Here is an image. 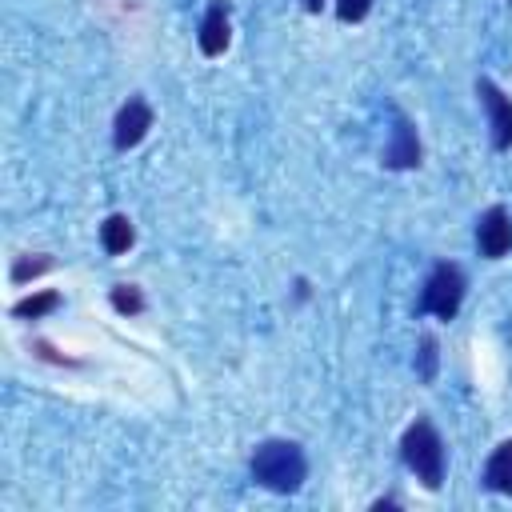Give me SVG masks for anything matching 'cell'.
Returning a JSON list of instances; mask_svg holds the SVG:
<instances>
[{"label":"cell","mask_w":512,"mask_h":512,"mask_svg":"<svg viewBox=\"0 0 512 512\" xmlns=\"http://www.w3.org/2000/svg\"><path fill=\"white\" fill-rule=\"evenodd\" d=\"M152 124H156L152 104H148L140 92L128 96V100L120 104V112L112 116V144H116V152H132L136 144H144V136L152 132Z\"/></svg>","instance_id":"obj_6"},{"label":"cell","mask_w":512,"mask_h":512,"mask_svg":"<svg viewBox=\"0 0 512 512\" xmlns=\"http://www.w3.org/2000/svg\"><path fill=\"white\" fill-rule=\"evenodd\" d=\"M372 8H376V0H332V12L340 24H360V20H368Z\"/></svg>","instance_id":"obj_15"},{"label":"cell","mask_w":512,"mask_h":512,"mask_svg":"<svg viewBox=\"0 0 512 512\" xmlns=\"http://www.w3.org/2000/svg\"><path fill=\"white\" fill-rule=\"evenodd\" d=\"M476 100L488 116V136H492V148L496 152H508L512 148V96L492 80V76H480L476 80Z\"/></svg>","instance_id":"obj_5"},{"label":"cell","mask_w":512,"mask_h":512,"mask_svg":"<svg viewBox=\"0 0 512 512\" xmlns=\"http://www.w3.org/2000/svg\"><path fill=\"white\" fill-rule=\"evenodd\" d=\"M32 352H36L40 360H48V364H60V368H80V360H76V356H64V352H56L48 340H32Z\"/></svg>","instance_id":"obj_16"},{"label":"cell","mask_w":512,"mask_h":512,"mask_svg":"<svg viewBox=\"0 0 512 512\" xmlns=\"http://www.w3.org/2000/svg\"><path fill=\"white\" fill-rule=\"evenodd\" d=\"M132 244H136V224H132V216H128V212H108L104 224H100V248H104L108 256H124V252H132Z\"/></svg>","instance_id":"obj_10"},{"label":"cell","mask_w":512,"mask_h":512,"mask_svg":"<svg viewBox=\"0 0 512 512\" xmlns=\"http://www.w3.org/2000/svg\"><path fill=\"white\" fill-rule=\"evenodd\" d=\"M248 476H252L260 488L276 492V496H292V492H300L304 480H308V452H304L300 440L268 436V440H260V444L252 448V456H248Z\"/></svg>","instance_id":"obj_1"},{"label":"cell","mask_w":512,"mask_h":512,"mask_svg":"<svg viewBox=\"0 0 512 512\" xmlns=\"http://www.w3.org/2000/svg\"><path fill=\"white\" fill-rule=\"evenodd\" d=\"M372 508H396V500L392 496H380V500H372Z\"/></svg>","instance_id":"obj_18"},{"label":"cell","mask_w":512,"mask_h":512,"mask_svg":"<svg viewBox=\"0 0 512 512\" xmlns=\"http://www.w3.org/2000/svg\"><path fill=\"white\" fill-rule=\"evenodd\" d=\"M228 44H232V4H228V0H212V4L204 8V16H200L196 48H200L208 60H216V56L228 52Z\"/></svg>","instance_id":"obj_8"},{"label":"cell","mask_w":512,"mask_h":512,"mask_svg":"<svg viewBox=\"0 0 512 512\" xmlns=\"http://www.w3.org/2000/svg\"><path fill=\"white\" fill-rule=\"evenodd\" d=\"M400 460H404V468H408L428 492H436V488L444 484L448 448H444L440 428H436L428 416H416V420L400 432Z\"/></svg>","instance_id":"obj_2"},{"label":"cell","mask_w":512,"mask_h":512,"mask_svg":"<svg viewBox=\"0 0 512 512\" xmlns=\"http://www.w3.org/2000/svg\"><path fill=\"white\" fill-rule=\"evenodd\" d=\"M480 484H484L488 492H496V496H508V500H512V436H508V440H500V444L488 452L484 472H480Z\"/></svg>","instance_id":"obj_9"},{"label":"cell","mask_w":512,"mask_h":512,"mask_svg":"<svg viewBox=\"0 0 512 512\" xmlns=\"http://www.w3.org/2000/svg\"><path fill=\"white\" fill-rule=\"evenodd\" d=\"M300 4H304V12H312V16H316V12H320L328 0H300Z\"/></svg>","instance_id":"obj_17"},{"label":"cell","mask_w":512,"mask_h":512,"mask_svg":"<svg viewBox=\"0 0 512 512\" xmlns=\"http://www.w3.org/2000/svg\"><path fill=\"white\" fill-rule=\"evenodd\" d=\"M52 268H56L52 252H24V256L12 260L8 280H12V284H28V280H36V276H44V272H52Z\"/></svg>","instance_id":"obj_13"},{"label":"cell","mask_w":512,"mask_h":512,"mask_svg":"<svg viewBox=\"0 0 512 512\" xmlns=\"http://www.w3.org/2000/svg\"><path fill=\"white\" fill-rule=\"evenodd\" d=\"M60 304H64V296H60L56 288H40V292L20 296V300L12 304V316H16V320H44V316L56 312Z\"/></svg>","instance_id":"obj_11"},{"label":"cell","mask_w":512,"mask_h":512,"mask_svg":"<svg viewBox=\"0 0 512 512\" xmlns=\"http://www.w3.org/2000/svg\"><path fill=\"white\" fill-rule=\"evenodd\" d=\"M464 296H468V276L456 260H436L424 288H420V312L432 316V320H456L460 308H464Z\"/></svg>","instance_id":"obj_3"},{"label":"cell","mask_w":512,"mask_h":512,"mask_svg":"<svg viewBox=\"0 0 512 512\" xmlns=\"http://www.w3.org/2000/svg\"><path fill=\"white\" fill-rule=\"evenodd\" d=\"M420 160H424V148H420L416 120L408 112L392 108V128H388V140L380 148V164L392 172H412V168H420Z\"/></svg>","instance_id":"obj_4"},{"label":"cell","mask_w":512,"mask_h":512,"mask_svg":"<svg viewBox=\"0 0 512 512\" xmlns=\"http://www.w3.org/2000/svg\"><path fill=\"white\" fill-rule=\"evenodd\" d=\"M412 368H416V380L420 384H432L440 376V340H436V332H420Z\"/></svg>","instance_id":"obj_12"},{"label":"cell","mask_w":512,"mask_h":512,"mask_svg":"<svg viewBox=\"0 0 512 512\" xmlns=\"http://www.w3.org/2000/svg\"><path fill=\"white\" fill-rule=\"evenodd\" d=\"M476 252L484 260H504L512 252V212L504 204H492L476 216Z\"/></svg>","instance_id":"obj_7"},{"label":"cell","mask_w":512,"mask_h":512,"mask_svg":"<svg viewBox=\"0 0 512 512\" xmlns=\"http://www.w3.org/2000/svg\"><path fill=\"white\" fill-rule=\"evenodd\" d=\"M108 304H112V312H116V316H140V312L148 308V300H144L140 284H128V280H120V284H112V288H108Z\"/></svg>","instance_id":"obj_14"}]
</instances>
